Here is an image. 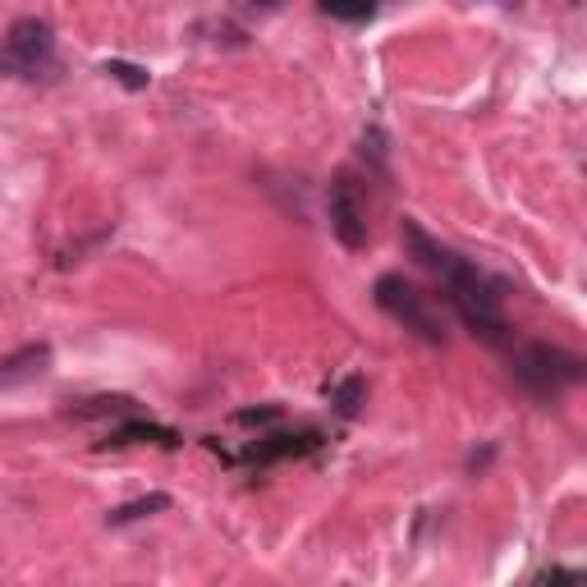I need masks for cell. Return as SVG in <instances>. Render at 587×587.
I'll return each instance as SVG.
<instances>
[{
	"mask_svg": "<svg viewBox=\"0 0 587 587\" xmlns=\"http://www.w3.org/2000/svg\"><path fill=\"white\" fill-rule=\"evenodd\" d=\"M399 239H405V249L418 266H427L437 281L446 285V298L450 307L459 313V322L469 326L482 345L491 349H505L510 345V322H505V294H501V281H491V275L469 262V258H459L454 249H446L441 239H431L413 216H405L399 221Z\"/></svg>",
	"mask_w": 587,
	"mask_h": 587,
	"instance_id": "6da1fadb",
	"label": "cell"
},
{
	"mask_svg": "<svg viewBox=\"0 0 587 587\" xmlns=\"http://www.w3.org/2000/svg\"><path fill=\"white\" fill-rule=\"evenodd\" d=\"M373 298H377V307L386 317H395L409 335H418L422 345L441 349L450 339V326H446V313L437 307V298H431L422 285H413L405 271H386L381 281L373 285Z\"/></svg>",
	"mask_w": 587,
	"mask_h": 587,
	"instance_id": "7a4b0ae2",
	"label": "cell"
},
{
	"mask_svg": "<svg viewBox=\"0 0 587 587\" xmlns=\"http://www.w3.org/2000/svg\"><path fill=\"white\" fill-rule=\"evenodd\" d=\"M510 377L542 405H555L565 390L583 381V358L560 345H546V339H533V345H518L510 354Z\"/></svg>",
	"mask_w": 587,
	"mask_h": 587,
	"instance_id": "3957f363",
	"label": "cell"
},
{
	"mask_svg": "<svg viewBox=\"0 0 587 587\" xmlns=\"http://www.w3.org/2000/svg\"><path fill=\"white\" fill-rule=\"evenodd\" d=\"M55 65V33L51 23L28 14V19H14L6 42H0V70L14 74V78H38Z\"/></svg>",
	"mask_w": 587,
	"mask_h": 587,
	"instance_id": "277c9868",
	"label": "cell"
},
{
	"mask_svg": "<svg viewBox=\"0 0 587 587\" xmlns=\"http://www.w3.org/2000/svg\"><path fill=\"white\" fill-rule=\"evenodd\" d=\"M326 216H331V234L345 243L349 253H358L363 243H367V198H363V184H358L354 170H339L331 179Z\"/></svg>",
	"mask_w": 587,
	"mask_h": 587,
	"instance_id": "5b68a950",
	"label": "cell"
},
{
	"mask_svg": "<svg viewBox=\"0 0 587 587\" xmlns=\"http://www.w3.org/2000/svg\"><path fill=\"white\" fill-rule=\"evenodd\" d=\"M317 446H322V431H313V427H303V431H266V437H258L239 459H243V463H258V469H266V463L313 454Z\"/></svg>",
	"mask_w": 587,
	"mask_h": 587,
	"instance_id": "8992f818",
	"label": "cell"
},
{
	"mask_svg": "<svg viewBox=\"0 0 587 587\" xmlns=\"http://www.w3.org/2000/svg\"><path fill=\"white\" fill-rule=\"evenodd\" d=\"M51 363V345H23L10 358H0V390L23 386V381H38Z\"/></svg>",
	"mask_w": 587,
	"mask_h": 587,
	"instance_id": "52a82bcc",
	"label": "cell"
},
{
	"mask_svg": "<svg viewBox=\"0 0 587 587\" xmlns=\"http://www.w3.org/2000/svg\"><path fill=\"white\" fill-rule=\"evenodd\" d=\"M138 441H157V446H179V437L170 427H161V422H147V418H129V422H115L111 431H106V441L102 446H138Z\"/></svg>",
	"mask_w": 587,
	"mask_h": 587,
	"instance_id": "ba28073f",
	"label": "cell"
},
{
	"mask_svg": "<svg viewBox=\"0 0 587 587\" xmlns=\"http://www.w3.org/2000/svg\"><path fill=\"white\" fill-rule=\"evenodd\" d=\"M70 418L87 422V418H138V405L129 395H97V399H87V405L70 409Z\"/></svg>",
	"mask_w": 587,
	"mask_h": 587,
	"instance_id": "9c48e42d",
	"label": "cell"
},
{
	"mask_svg": "<svg viewBox=\"0 0 587 587\" xmlns=\"http://www.w3.org/2000/svg\"><path fill=\"white\" fill-rule=\"evenodd\" d=\"M170 505H175V501L166 496V491H151V496H143V501H129V505L111 510V514H106V523H111V528H125V523L147 518V514H161V510H170Z\"/></svg>",
	"mask_w": 587,
	"mask_h": 587,
	"instance_id": "30bf717a",
	"label": "cell"
},
{
	"mask_svg": "<svg viewBox=\"0 0 587 587\" xmlns=\"http://www.w3.org/2000/svg\"><path fill=\"white\" fill-rule=\"evenodd\" d=\"M363 399H367V381L354 373V377H345V381H335L331 386V405H335V413L339 418H358V409H363Z\"/></svg>",
	"mask_w": 587,
	"mask_h": 587,
	"instance_id": "8fae6325",
	"label": "cell"
},
{
	"mask_svg": "<svg viewBox=\"0 0 587 587\" xmlns=\"http://www.w3.org/2000/svg\"><path fill=\"white\" fill-rule=\"evenodd\" d=\"M111 78H119V83H125V87H147V70H138V65H129V60H106V65H102Z\"/></svg>",
	"mask_w": 587,
	"mask_h": 587,
	"instance_id": "7c38bea8",
	"label": "cell"
},
{
	"mask_svg": "<svg viewBox=\"0 0 587 587\" xmlns=\"http://www.w3.org/2000/svg\"><path fill=\"white\" fill-rule=\"evenodd\" d=\"M533 587H583V574H578V569H565V565H555V569H546V574H537Z\"/></svg>",
	"mask_w": 587,
	"mask_h": 587,
	"instance_id": "4fadbf2b",
	"label": "cell"
},
{
	"mask_svg": "<svg viewBox=\"0 0 587 587\" xmlns=\"http://www.w3.org/2000/svg\"><path fill=\"white\" fill-rule=\"evenodd\" d=\"M322 14H331V19H345V23H367V19H377V10L373 6H367V10H322Z\"/></svg>",
	"mask_w": 587,
	"mask_h": 587,
	"instance_id": "5bb4252c",
	"label": "cell"
}]
</instances>
